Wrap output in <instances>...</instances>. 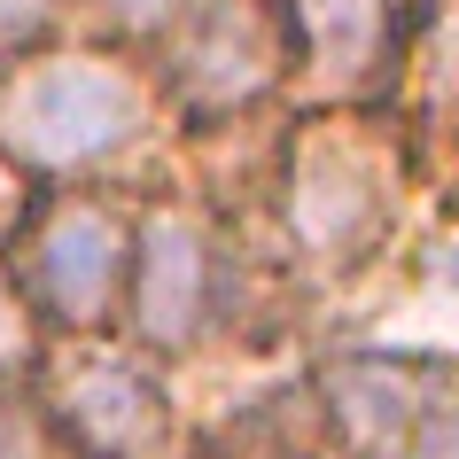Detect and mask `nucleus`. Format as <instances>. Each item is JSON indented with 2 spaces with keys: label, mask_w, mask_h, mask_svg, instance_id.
Segmentation results:
<instances>
[{
  "label": "nucleus",
  "mask_w": 459,
  "mask_h": 459,
  "mask_svg": "<svg viewBox=\"0 0 459 459\" xmlns=\"http://www.w3.org/2000/svg\"><path fill=\"white\" fill-rule=\"evenodd\" d=\"M312 296L265 249L257 218L218 211L211 195L156 179L133 195V242H125V296L117 335L171 374L218 359H273L304 342Z\"/></svg>",
  "instance_id": "f257e3e1"
},
{
  "label": "nucleus",
  "mask_w": 459,
  "mask_h": 459,
  "mask_svg": "<svg viewBox=\"0 0 459 459\" xmlns=\"http://www.w3.org/2000/svg\"><path fill=\"white\" fill-rule=\"evenodd\" d=\"M420 164L389 109H289L257 179V234L312 304L359 289L405 242L420 211Z\"/></svg>",
  "instance_id": "f03ea898"
},
{
  "label": "nucleus",
  "mask_w": 459,
  "mask_h": 459,
  "mask_svg": "<svg viewBox=\"0 0 459 459\" xmlns=\"http://www.w3.org/2000/svg\"><path fill=\"white\" fill-rule=\"evenodd\" d=\"M171 156L179 133L141 55L55 31L48 48L0 63V179H16V203L63 187L141 195L171 179Z\"/></svg>",
  "instance_id": "7ed1b4c3"
},
{
  "label": "nucleus",
  "mask_w": 459,
  "mask_h": 459,
  "mask_svg": "<svg viewBox=\"0 0 459 459\" xmlns=\"http://www.w3.org/2000/svg\"><path fill=\"white\" fill-rule=\"evenodd\" d=\"M141 63L179 141H226L289 117V39L273 0H179Z\"/></svg>",
  "instance_id": "20e7f679"
},
{
  "label": "nucleus",
  "mask_w": 459,
  "mask_h": 459,
  "mask_svg": "<svg viewBox=\"0 0 459 459\" xmlns=\"http://www.w3.org/2000/svg\"><path fill=\"white\" fill-rule=\"evenodd\" d=\"M335 459H459V351L327 342L304 359Z\"/></svg>",
  "instance_id": "39448f33"
},
{
  "label": "nucleus",
  "mask_w": 459,
  "mask_h": 459,
  "mask_svg": "<svg viewBox=\"0 0 459 459\" xmlns=\"http://www.w3.org/2000/svg\"><path fill=\"white\" fill-rule=\"evenodd\" d=\"M24 389L63 459H164L187 444L179 374L125 335H48Z\"/></svg>",
  "instance_id": "423d86ee"
},
{
  "label": "nucleus",
  "mask_w": 459,
  "mask_h": 459,
  "mask_svg": "<svg viewBox=\"0 0 459 459\" xmlns=\"http://www.w3.org/2000/svg\"><path fill=\"white\" fill-rule=\"evenodd\" d=\"M125 242H133V195L117 187H63L16 203V218L0 226V257L39 335H117Z\"/></svg>",
  "instance_id": "0eeeda50"
},
{
  "label": "nucleus",
  "mask_w": 459,
  "mask_h": 459,
  "mask_svg": "<svg viewBox=\"0 0 459 459\" xmlns=\"http://www.w3.org/2000/svg\"><path fill=\"white\" fill-rule=\"evenodd\" d=\"M420 0H273L289 39V109H389Z\"/></svg>",
  "instance_id": "6e6552de"
},
{
  "label": "nucleus",
  "mask_w": 459,
  "mask_h": 459,
  "mask_svg": "<svg viewBox=\"0 0 459 459\" xmlns=\"http://www.w3.org/2000/svg\"><path fill=\"white\" fill-rule=\"evenodd\" d=\"M187 452L195 459H335V444L319 429L304 366H289L281 382H249L218 412L187 420Z\"/></svg>",
  "instance_id": "1a4fd4ad"
},
{
  "label": "nucleus",
  "mask_w": 459,
  "mask_h": 459,
  "mask_svg": "<svg viewBox=\"0 0 459 459\" xmlns=\"http://www.w3.org/2000/svg\"><path fill=\"white\" fill-rule=\"evenodd\" d=\"M55 8H63V31H71V39H101V48L141 55L148 39L171 24L179 0H55Z\"/></svg>",
  "instance_id": "9d476101"
},
{
  "label": "nucleus",
  "mask_w": 459,
  "mask_h": 459,
  "mask_svg": "<svg viewBox=\"0 0 459 459\" xmlns=\"http://www.w3.org/2000/svg\"><path fill=\"white\" fill-rule=\"evenodd\" d=\"M39 351H48V335H39L31 304L16 296V281H8V257H0V389H24L31 366H39Z\"/></svg>",
  "instance_id": "9b49d317"
},
{
  "label": "nucleus",
  "mask_w": 459,
  "mask_h": 459,
  "mask_svg": "<svg viewBox=\"0 0 459 459\" xmlns=\"http://www.w3.org/2000/svg\"><path fill=\"white\" fill-rule=\"evenodd\" d=\"M0 459H63V444L48 436L31 389H0Z\"/></svg>",
  "instance_id": "f8f14e48"
},
{
  "label": "nucleus",
  "mask_w": 459,
  "mask_h": 459,
  "mask_svg": "<svg viewBox=\"0 0 459 459\" xmlns=\"http://www.w3.org/2000/svg\"><path fill=\"white\" fill-rule=\"evenodd\" d=\"M412 281L429 296H459V218H429V234L412 242Z\"/></svg>",
  "instance_id": "ddd939ff"
},
{
  "label": "nucleus",
  "mask_w": 459,
  "mask_h": 459,
  "mask_svg": "<svg viewBox=\"0 0 459 459\" xmlns=\"http://www.w3.org/2000/svg\"><path fill=\"white\" fill-rule=\"evenodd\" d=\"M55 31H63V8L55 0H0V63L48 48Z\"/></svg>",
  "instance_id": "4468645a"
},
{
  "label": "nucleus",
  "mask_w": 459,
  "mask_h": 459,
  "mask_svg": "<svg viewBox=\"0 0 459 459\" xmlns=\"http://www.w3.org/2000/svg\"><path fill=\"white\" fill-rule=\"evenodd\" d=\"M429 203H436V211H444V218H459V164H452V171H444V187H436V195H429Z\"/></svg>",
  "instance_id": "2eb2a0df"
}]
</instances>
